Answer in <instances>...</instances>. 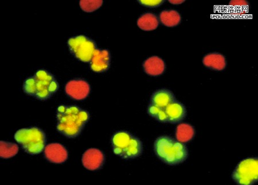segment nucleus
<instances>
[{
	"label": "nucleus",
	"mask_w": 258,
	"mask_h": 185,
	"mask_svg": "<svg viewBox=\"0 0 258 185\" xmlns=\"http://www.w3.org/2000/svg\"><path fill=\"white\" fill-rule=\"evenodd\" d=\"M56 128L62 135L69 138L78 137L90 119L88 112L76 106L61 105L57 109Z\"/></svg>",
	"instance_id": "1"
},
{
	"label": "nucleus",
	"mask_w": 258,
	"mask_h": 185,
	"mask_svg": "<svg viewBox=\"0 0 258 185\" xmlns=\"http://www.w3.org/2000/svg\"><path fill=\"white\" fill-rule=\"evenodd\" d=\"M154 151L160 161L170 166L180 165L189 157L188 150L185 144L168 136L156 138Z\"/></svg>",
	"instance_id": "2"
},
{
	"label": "nucleus",
	"mask_w": 258,
	"mask_h": 185,
	"mask_svg": "<svg viewBox=\"0 0 258 185\" xmlns=\"http://www.w3.org/2000/svg\"><path fill=\"white\" fill-rule=\"evenodd\" d=\"M59 89V83L53 75L43 69L27 78L23 83V90L29 96L41 101L47 100Z\"/></svg>",
	"instance_id": "3"
},
{
	"label": "nucleus",
	"mask_w": 258,
	"mask_h": 185,
	"mask_svg": "<svg viewBox=\"0 0 258 185\" xmlns=\"http://www.w3.org/2000/svg\"><path fill=\"white\" fill-rule=\"evenodd\" d=\"M111 144L114 154L123 159H136L143 153L142 141L126 131L114 133L111 138Z\"/></svg>",
	"instance_id": "4"
},
{
	"label": "nucleus",
	"mask_w": 258,
	"mask_h": 185,
	"mask_svg": "<svg viewBox=\"0 0 258 185\" xmlns=\"http://www.w3.org/2000/svg\"><path fill=\"white\" fill-rule=\"evenodd\" d=\"M14 137L25 152L30 155L42 153L46 144L45 133L37 127L20 129L16 132Z\"/></svg>",
	"instance_id": "5"
},
{
	"label": "nucleus",
	"mask_w": 258,
	"mask_h": 185,
	"mask_svg": "<svg viewBox=\"0 0 258 185\" xmlns=\"http://www.w3.org/2000/svg\"><path fill=\"white\" fill-rule=\"evenodd\" d=\"M232 178L239 185H252L258 181V158H247L241 161L232 173Z\"/></svg>",
	"instance_id": "6"
},
{
	"label": "nucleus",
	"mask_w": 258,
	"mask_h": 185,
	"mask_svg": "<svg viewBox=\"0 0 258 185\" xmlns=\"http://www.w3.org/2000/svg\"><path fill=\"white\" fill-rule=\"evenodd\" d=\"M70 52L78 60L89 63L96 50L97 44L89 37L80 35L71 37L68 40Z\"/></svg>",
	"instance_id": "7"
},
{
	"label": "nucleus",
	"mask_w": 258,
	"mask_h": 185,
	"mask_svg": "<svg viewBox=\"0 0 258 185\" xmlns=\"http://www.w3.org/2000/svg\"><path fill=\"white\" fill-rule=\"evenodd\" d=\"M90 84L86 80L76 79L66 84L65 91L70 98L76 100H83L90 95Z\"/></svg>",
	"instance_id": "8"
},
{
	"label": "nucleus",
	"mask_w": 258,
	"mask_h": 185,
	"mask_svg": "<svg viewBox=\"0 0 258 185\" xmlns=\"http://www.w3.org/2000/svg\"><path fill=\"white\" fill-rule=\"evenodd\" d=\"M105 155L97 149H90L83 154L82 162L83 166L90 171L101 169L105 163Z\"/></svg>",
	"instance_id": "9"
},
{
	"label": "nucleus",
	"mask_w": 258,
	"mask_h": 185,
	"mask_svg": "<svg viewBox=\"0 0 258 185\" xmlns=\"http://www.w3.org/2000/svg\"><path fill=\"white\" fill-rule=\"evenodd\" d=\"M111 55L109 50L97 49L90 61V67L95 73L105 72L109 69Z\"/></svg>",
	"instance_id": "10"
},
{
	"label": "nucleus",
	"mask_w": 258,
	"mask_h": 185,
	"mask_svg": "<svg viewBox=\"0 0 258 185\" xmlns=\"http://www.w3.org/2000/svg\"><path fill=\"white\" fill-rule=\"evenodd\" d=\"M44 155L48 161L56 164L63 163L69 158L68 150L64 146L57 143L45 146Z\"/></svg>",
	"instance_id": "11"
},
{
	"label": "nucleus",
	"mask_w": 258,
	"mask_h": 185,
	"mask_svg": "<svg viewBox=\"0 0 258 185\" xmlns=\"http://www.w3.org/2000/svg\"><path fill=\"white\" fill-rule=\"evenodd\" d=\"M165 111L170 124H180L186 116V109L184 105L177 100L169 105Z\"/></svg>",
	"instance_id": "12"
},
{
	"label": "nucleus",
	"mask_w": 258,
	"mask_h": 185,
	"mask_svg": "<svg viewBox=\"0 0 258 185\" xmlns=\"http://www.w3.org/2000/svg\"><path fill=\"white\" fill-rule=\"evenodd\" d=\"M175 100L176 96L171 90L162 88L153 92L150 99V104L165 109Z\"/></svg>",
	"instance_id": "13"
},
{
	"label": "nucleus",
	"mask_w": 258,
	"mask_h": 185,
	"mask_svg": "<svg viewBox=\"0 0 258 185\" xmlns=\"http://www.w3.org/2000/svg\"><path fill=\"white\" fill-rule=\"evenodd\" d=\"M144 71L151 76L156 77L165 72V62L161 58L152 56L146 60L143 64Z\"/></svg>",
	"instance_id": "14"
},
{
	"label": "nucleus",
	"mask_w": 258,
	"mask_h": 185,
	"mask_svg": "<svg viewBox=\"0 0 258 185\" xmlns=\"http://www.w3.org/2000/svg\"><path fill=\"white\" fill-rule=\"evenodd\" d=\"M203 63L207 68L216 71H222L227 66L225 57L219 53L206 55L203 58Z\"/></svg>",
	"instance_id": "15"
},
{
	"label": "nucleus",
	"mask_w": 258,
	"mask_h": 185,
	"mask_svg": "<svg viewBox=\"0 0 258 185\" xmlns=\"http://www.w3.org/2000/svg\"><path fill=\"white\" fill-rule=\"evenodd\" d=\"M159 19L152 13H145L141 15L137 20V26L142 30L151 31L155 30L159 27Z\"/></svg>",
	"instance_id": "16"
},
{
	"label": "nucleus",
	"mask_w": 258,
	"mask_h": 185,
	"mask_svg": "<svg viewBox=\"0 0 258 185\" xmlns=\"http://www.w3.org/2000/svg\"><path fill=\"white\" fill-rule=\"evenodd\" d=\"M195 135V130L192 125L188 123L179 124L176 130V140L183 144L192 141Z\"/></svg>",
	"instance_id": "17"
},
{
	"label": "nucleus",
	"mask_w": 258,
	"mask_h": 185,
	"mask_svg": "<svg viewBox=\"0 0 258 185\" xmlns=\"http://www.w3.org/2000/svg\"><path fill=\"white\" fill-rule=\"evenodd\" d=\"M160 20L164 26L174 27L181 23V17L176 11H163L160 14Z\"/></svg>",
	"instance_id": "18"
},
{
	"label": "nucleus",
	"mask_w": 258,
	"mask_h": 185,
	"mask_svg": "<svg viewBox=\"0 0 258 185\" xmlns=\"http://www.w3.org/2000/svg\"><path fill=\"white\" fill-rule=\"evenodd\" d=\"M18 145L5 141L0 142V157L3 159H9L18 153Z\"/></svg>",
	"instance_id": "19"
},
{
	"label": "nucleus",
	"mask_w": 258,
	"mask_h": 185,
	"mask_svg": "<svg viewBox=\"0 0 258 185\" xmlns=\"http://www.w3.org/2000/svg\"><path fill=\"white\" fill-rule=\"evenodd\" d=\"M81 9L86 12H93L97 11L102 6L103 1L101 0H94V1H87V0H82L80 2Z\"/></svg>",
	"instance_id": "20"
},
{
	"label": "nucleus",
	"mask_w": 258,
	"mask_h": 185,
	"mask_svg": "<svg viewBox=\"0 0 258 185\" xmlns=\"http://www.w3.org/2000/svg\"><path fill=\"white\" fill-rule=\"evenodd\" d=\"M163 0H139L138 3L141 6L148 8H157L164 3Z\"/></svg>",
	"instance_id": "21"
},
{
	"label": "nucleus",
	"mask_w": 258,
	"mask_h": 185,
	"mask_svg": "<svg viewBox=\"0 0 258 185\" xmlns=\"http://www.w3.org/2000/svg\"><path fill=\"white\" fill-rule=\"evenodd\" d=\"M249 3L246 1H242V0H232L229 6L233 8H236V9H242V8H246L248 7Z\"/></svg>",
	"instance_id": "22"
},
{
	"label": "nucleus",
	"mask_w": 258,
	"mask_h": 185,
	"mask_svg": "<svg viewBox=\"0 0 258 185\" xmlns=\"http://www.w3.org/2000/svg\"><path fill=\"white\" fill-rule=\"evenodd\" d=\"M168 2L169 3L173 4V5H180V4L185 2L184 0H169Z\"/></svg>",
	"instance_id": "23"
}]
</instances>
